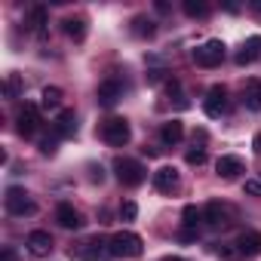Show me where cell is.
<instances>
[{
	"label": "cell",
	"mask_w": 261,
	"mask_h": 261,
	"mask_svg": "<svg viewBox=\"0 0 261 261\" xmlns=\"http://www.w3.org/2000/svg\"><path fill=\"white\" fill-rule=\"evenodd\" d=\"M178 240H185V243H191V240H197V230H191V227H185V230H178Z\"/></svg>",
	"instance_id": "obj_34"
},
{
	"label": "cell",
	"mask_w": 261,
	"mask_h": 261,
	"mask_svg": "<svg viewBox=\"0 0 261 261\" xmlns=\"http://www.w3.org/2000/svg\"><path fill=\"white\" fill-rule=\"evenodd\" d=\"M114 172H117L120 185H126V188H139L148 178V169L139 160H129V157H117L114 160Z\"/></svg>",
	"instance_id": "obj_2"
},
{
	"label": "cell",
	"mask_w": 261,
	"mask_h": 261,
	"mask_svg": "<svg viewBox=\"0 0 261 261\" xmlns=\"http://www.w3.org/2000/svg\"><path fill=\"white\" fill-rule=\"evenodd\" d=\"M68 255H71V258H77V261H98V258H114V255H111V240H105V237H92V240L80 243L77 249H71Z\"/></svg>",
	"instance_id": "obj_4"
},
{
	"label": "cell",
	"mask_w": 261,
	"mask_h": 261,
	"mask_svg": "<svg viewBox=\"0 0 261 261\" xmlns=\"http://www.w3.org/2000/svg\"><path fill=\"white\" fill-rule=\"evenodd\" d=\"M25 246H28V252H31V255L46 258V255L53 252V237H49L46 230H31V233H28V240H25Z\"/></svg>",
	"instance_id": "obj_11"
},
{
	"label": "cell",
	"mask_w": 261,
	"mask_h": 261,
	"mask_svg": "<svg viewBox=\"0 0 261 261\" xmlns=\"http://www.w3.org/2000/svg\"><path fill=\"white\" fill-rule=\"evenodd\" d=\"M46 22H49L46 7H31V13H28V19H25V28H28V31H34V34H43Z\"/></svg>",
	"instance_id": "obj_19"
},
{
	"label": "cell",
	"mask_w": 261,
	"mask_h": 261,
	"mask_svg": "<svg viewBox=\"0 0 261 261\" xmlns=\"http://www.w3.org/2000/svg\"><path fill=\"white\" fill-rule=\"evenodd\" d=\"M133 34H136V37H154V34H157V25H154L148 16H136V19H133Z\"/></svg>",
	"instance_id": "obj_23"
},
{
	"label": "cell",
	"mask_w": 261,
	"mask_h": 261,
	"mask_svg": "<svg viewBox=\"0 0 261 261\" xmlns=\"http://www.w3.org/2000/svg\"><path fill=\"white\" fill-rule=\"evenodd\" d=\"M252 10H255V13L261 16V0H252Z\"/></svg>",
	"instance_id": "obj_37"
},
{
	"label": "cell",
	"mask_w": 261,
	"mask_h": 261,
	"mask_svg": "<svg viewBox=\"0 0 261 261\" xmlns=\"http://www.w3.org/2000/svg\"><path fill=\"white\" fill-rule=\"evenodd\" d=\"M243 105L249 111H261V80L258 77L246 80V86H243Z\"/></svg>",
	"instance_id": "obj_16"
},
{
	"label": "cell",
	"mask_w": 261,
	"mask_h": 261,
	"mask_svg": "<svg viewBox=\"0 0 261 261\" xmlns=\"http://www.w3.org/2000/svg\"><path fill=\"white\" fill-rule=\"evenodd\" d=\"M53 133H56V139H71V136L77 133V114H74L71 108H65V111L56 114V120H53Z\"/></svg>",
	"instance_id": "obj_9"
},
{
	"label": "cell",
	"mask_w": 261,
	"mask_h": 261,
	"mask_svg": "<svg viewBox=\"0 0 261 261\" xmlns=\"http://www.w3.org/2000/svg\"><path fill=\"white\" fill-rule=\"evenodd\" d=\"M142 252H145V243L133 230H120L111 237V255L114 258H139Z\"/></svg>",
	"instance_id": "obj_1"
},
{
	"label": "cell",
	"mask_w": 261,
	"mask_h": 261,
	"mask_svg": "<svg viewBox=\"0 0 261 261\" xmlns=\"http://www.w3.org/2000/svg\"><path fill=\"white\" fill-rule=\"evenodd\" d=\"M203 221H206L209 227H215V230H218V227H224V224H227V209H224L221 203H209V206L203 209Z\"/></svg>",
	"instance_id": "obj_18"
},
{
	"label": "cell",
	"mask_w": 261,
	"mask_h": 261,
	"mask_svg": "<svg viewBox=\"0 0 261 261\" xmlns=\"http://www.w3.org/2000/svg\"><path fill=\"white\" fill-rule=\"evenodd\" d=\"M19 255H16V249L13 246H4V252H0V261H16Z\"/></svg>",
	"instance_id": "obj_32"
},
{
	"label": "cell",
	"mask_w": 261,
	"mask_h": 261,
	"mask_svg": "<svg viewBox=\"0 0 261 261\" xmlns=\"http://www.w3.org/2000/svg\"><path fill=\"white\" fill-rule=\"evenodd\" d=\"M237 246H240V252L243 255H261V233L258 230H243L240 233V240H237Z\"/></svg>",
	"instance_id": "obj_17"
},
{
	"label": "cell",
	"mask_w": 261,
	"mask_h": 261,
	"mask_svg": "<svg viewBox=\"0 0 261 261\" xmlns=\"http://www.w3.org/2000/svg\"><path fill=\"white\" fill-rule=\"evenodd\" d=\"M163 261H185V258H163Z\"/></svg>",
	"instance_id": "obj_38"
},
{
	"label": "cell",
	"mask_w": 261,
	"mask_h": 261,
	"mask_svg": "<svg viewBox=\"0 0 261 261\" xmlns=\"http://www.w3.org/2000/svg\"><path fill=\"white\" fill-rule=\"evenodd\" d=\"M89 178H92V181H101V178H105V169H101V166H89Z\"/></svg>",
	"instance_id": "obj_33"
},
{
	"label": "cell",
	"mask_w": 261,
	"mask_h": 261,
	"mask_svg": "<svg viewBox=\"0 0 261 261\" xmlns=\"http://www.w3.org/2000/svg\"><path fill=\"white\" fill-rule=\"evenodd\" d=\"M16 129H19V136L31 139L37 129H40V108H37V105H25V108L16 114Z\"/></svg>",
	"instance_id": "obj_7"
},
{
	"label": "cell",
	"mask_w": 261,
	"mask_h": 261,
	"mask_svg": "<svg viewBox=\"0 0 261 261\" xmlns=\"http://www.w3.org/2000/svg\"><path fill=\"white\" fill-rule=\"evenodd\" d=\"M215 172L221 175V178H237L240 172H243V160L240 157H233V154H224V157H218V163H215Z\"/></svg>",
	"instance_id": "obj_13"
},
{
	"label": "cell",
	"mask_w": 261,
	"mask_h": 261,
	"mask_svg": "<svg viewBox=\"0 0 261 261\" xmlns=\"http://www.w3.org/2000/svg\"><path fill=\"white\" fill-rule=\"evenodd\" d=\"M185 160H188L191 166H203V163H206V151H203V148H194V151H188Z\"/></svg>",
	"instance_id": "obj_29"
},
{
	"label": "cell",
	"mask_w": 261,
	"mask_h": 261,
	"mask_svg": "<svg viewBox=\"0 0 261 261\" xmlns=\"http://www.w3.org/2000/svg\"><path fill=\"white\" fill-rule=\"evenodd\" d=\"M40 105H43L46 111H56V108L62 105V89H59V86H46V89L40 92Z\"/></svg>",
	"instance_id": "obj_24"
},
{
	"label": "cell",
	"mask_w": 261,
	"mask_h": 261,
	"mask_svg": "<svg viewBox=\"0 0 261 261\" xmlns=\"http://www.w3.org/2000/svg\"><path fill=\"white\" fill-rule=\"evenodd\" d=\"M136 215H139V206H136L133 200H126V203L120 206V218H123V221H133Z\"/></svg>",
	"instance_id": "obj_28"
},
{
	"label": "cell",
	"mask_w": 261,
	"mask_h": 261,
	"mask_svg": "<svg viewBox=\"0 0 261 261\" xmlns=\"http://www.w3.org/2000/svg\"><path fill=\"white\" fill-rule=\"evenodd\" d=\"M56 221H59L65 230H77V227H83V215H80L71 203H59V209H56Z\"/></svg>",
	"instance_id": "obj_12"
},
{
	"label": "cell",
	"mask_w": 261,
	"mask_h": 261,
	"mask_svg": "<svg viewBox=\"0 0 261 261\" xmlns=\"http://www.w3.org/2000/svg\"><path fill=\"white\" fill-rule=\"evenodd\" d=\"M160 77H163V71H148V83H160Z\"/></svg>",
	"instance_id": "obj_35"
},
{
	"label": "cell",
	"mask_w": 261,
	"mask_h": 261,
	"mask_svg": "<svg viewBox=\"0 0 261 261\" xmlns=\"http://www.w3.org/2000/svg\"><path fill=\"white\" fill-rule=\"evenodd\" d=\"M224 43L221 40H206L203 46H197L191 56H194V62L200 65V68H215V65H221L224 62Z\"/></svg>",
	"instance_id": "obj_5"
},
{
	"label": "cell",
	"mask_w": 261,
	"mask_h": 261,
	"mask_svg": "<svg viewBox=\"0 0 261 261\" xmlns=\"http://www.w3.org/2000/svg\"><path fill=\"white\" fill-rule=\"evenodd\" d=\"M181 218H185V227H191V230H197V224L203 221V212H200L197 206H185V212H181Z\"/></svg>",
	"instance_id": "obj_26"
},
{
	"label": "cell",
	"mask_w": 261,
	"mask_h": 261,
	"mask_svg": "<svg viewBox=\"0 0 261 261\" xmlns=\"http://www.w3.org/2000/svg\"><path fill=\"white\" fill-rule=\"evenodd\" d=\"M175 185H178V172H175V166H160L157 172H154V188L157 191H175Z\"/></svg>",
	"instance_id": "obj_15"
},
{
	"label": "cell",
	"mask_w": 261,
	"mask_h": 261,
	"mask_svg": "<svg viewBox=\"0 0 261 261\" xmlns=\"http://www.w3.org/2000/svg\"><path fill=\"white\" fill-rule=\"evenodd\" d=\"M4 206H7L10 215H31V212H34V200L28 197L25 188H7Z\"/></svg>",
	"instance_id": "obj_6"
},
{
	"label": "cell",
	"mask_w": 261,
	"mask_h": 261,
	"mask_svg": "<svg viewBox=\"0 0 261 261\" xmlns=\"http://www.w3.org/2000/svg\"><path fill=\"white\" fill-rule=\"evenodd\" d=\"M252 151H255V154H258V157H261V133H258V136H255V139H252Z\"/></svg>",
	"instance_id": "obj_36"
},
{
	"label": "cell",
	"mask_w": 261,
	"mask_h": 261,
	"mask_svg": "<svg viewBox=\"0 0 261 261\" xmlns=\"http://www.w3.org/2000/svg\"><path fill=\"white\" fill-rule=\"evenodd\" d=\"M261 56V37H249L246 43H243V49L237 53V65H249V62H255Z\"/></svg>",
	"instance_id": "obj_20"
},
{
	"label": "cell",
	"mask_w": 261,
	"mask_h": 261,
	"mask_svg": "<svg viewBox=\"0 0 261 261\" xmlns=\"http://www.w3.org/2000/svg\"><path fill=\"white\" fill-rule=\"evenodd\" d=\"M243 191H246V194H252V197H261V181H255V178H249V181L243 185Z\"/></svg>",
	"instance_id": "obj_31"
},
{
	"label": "cell",
	"mask_w": 261,
	"mask_h": 261,
	"mask_svg": "<svg viewBox=\"0 0 261 261\" xmlns=\"http://www.w3.org/2000/svg\"><path fill=\"white\" fill-rule=\"evenodd\" d=\"M181 10H185L188 19H206L209 16V4H206V0H185Z\"/></svg>",
	"instance_id": "obj_22"
},
{
	"label": "cell",
	"mask_w": 261,
	"mask_h": 261,
	"mask_svg": "<svg viewBox=\"0 0 261 261\" xmlns=\"http://www.w3.org/2000/svg\"><path fill=\"white\" fill-rule=\"evenodd\" d=\"M95 98H98V105L114 108V105L123 98V86H120V80H114V77L101 80V83H98V89H95Z\"/></svg>",
	"instance_id": "obj_8"
},
{
	"label": "cell",
	"mask_w": 261,
	"mask_h": 261,
	"mask_svg": "<svg viewBox=\"0 0 261 261\" xmlns=\"http://www.w3.org/2000/svg\"><path fill=\"white\" fill-rule=\"evenodd\" d=\"M203 111H206V117H221L227 111V89L224 86H212L206 101H203Z\"/></svg>",
	"instance_id": "obj_10"
},
{
	"label": "cell",
	"mask_w": 261,
	"mask_h": 261,
	"mask_svg": "<svg viewBox=\"0 0 261 261\" xmlns=\"http://www.w3.org/2000/svg\"><path fill=\"white\" fill-rule=\"evenodd\" d=\"M215 255H218L221 261H243V252H240L237 243H233V246H230V243H218V246H215Z\"/></svg>",
	"instance_id": "obj_25"
},
{
	"label": "cell",
	"mask_w": 261,
	"mask_h": 261,
	"mask_svg": "<svg viewBox=\"0 0 261 261\" xmlns=\"http://www.w3.org/2000/svg\"><path fill=\"white\" fill-rule=\"evenodd\" d=\"M62 25H65V34H68V37H71L74 43H80V40L86 37V19H83V16H74V19H65Z\"/></svg>",
	"instance_id": "obj_21"
},
{
	"label": "cell",
	"mask_w": 261,
	"mask_h": 261,
	"mask_svg": "<svg viewBox=\"0 0 261 261\" xmlns=\"http://www.w3.org/2000/svg\"><path fill=\"white\" fill-rule=\"evenodd\" d=\"M56 145H59L56 139H43V142H40V154H46V157H53V154H56Z\"/></svg>",
	"instance_id": "obj_30"
},
{
	"label": "cell",
	"mask_w": 261,
	"mask_h": 261,
	"mask_svg": "<svg viewBox=\"0 0 261 261\" xmlns=\"http://www.w3.org/2000/svg\"><path fill=\"white\" fill-rule=\"evenodd\" d=\"M181 139H185V126H181V120H169V123L160 126V142H163L166 148L178 145Z\"/></svg>",
	"instance_id": "obj_14"
},
{
	"label": "cell",
	"mask_w": 261,
	"mask_h": 261,
	"mask_svg": "<svg viewBox=\"0 0 261 261\" xmlns=\"http://www.w3.org/2000/svg\"><path fill=\"white\" fill-rule=\"evenodd\" d=\"M19 92H22V77H19V74H10V77H7V95L16 98Z\"/></svg>",
	"instance_id": "obj_27"
},
{
	"label": "cell",
	"mask_w": 261,
	"mask_h": 261,
	"mask_svg": "<svg viewBox=\"0 0 261 261\" xmlns=\"http://www.w3.org/2000/svg\"><path fill=\"white\" fill-rule=\"evenodd\" d=\"M101 139L111 148H123V145H129V139H133V129H129V123L123 117H108L101 123Z\"/></svg>",
	"instance_id": "obj_3"
}]
</instances>
